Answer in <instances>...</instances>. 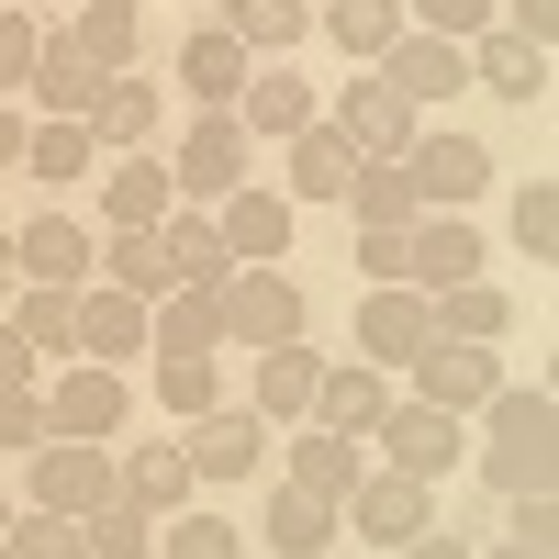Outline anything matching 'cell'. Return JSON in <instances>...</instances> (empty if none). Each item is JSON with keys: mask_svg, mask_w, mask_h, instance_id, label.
<instances>
[{"mask_svg": "<svg viewBox=\"0 0 559 559\" xmlns=\"http://www.w3.org/2000/svg\"><path fill=\"white\" fill-rule=\"evenodd\" d=\"M471 459H481L492 492H548V471H559V403H548V381H515V369H503V392L481 403Z\"/></svg>", "mask_w": 559, "mask_h": 559, "instance_id": "cell-1", "label": "cell"}, {"mask_svg": "<svg viewBox=\"0 0 559 559\" xmlns=\"http://www.w3.org/2000/svg\"><path fill=\"white\" fill-rule=\"evenodd\" d=\"M34 403H45V437H90V448H112L123 414H134V381H123V369H102V358H57V369L34 381Z\"/></svg>", "mask_w": 559, "mask_h": 559, "instance_id": "cell-2", "label": "cell"}, {"mask_svg": "<svg viewBox=\"0 0 559 559\" xmlns=\"http://www.w3.org/2000/svg\"><path fill=\"white\" fill-rule=\"evenodd\" d=\"M369 448H381V471H403V481H448L459 459H471V414H437V403H414V392H392V414L369 426Z\"/></svg>", "mask_w": 559, "mask_h": 559, "instance_id": "cell-3", "label": "cell"}, {"mask_svg": "<svg viewBox=\"0 0 559 559\" xmlns=\"http://www.w3.org/2000/svg\"><path fill=\"white\" fill-rule=\"evenodd\" d=\"M280 448V426L258 403H236L224 392L213 414H191V426H179V459H191V481H213V492H236V481H258V459Z\"/></svg>", "mask_w": 559, "mask_h": 559, "instance_id": "cell-4", "label": "cell"}, {"mask_svg": "<svg viewBox=\"0 0 559 559\" xmlns=\"http://www.w3.org/2000/svg\"><path fill=\"white\" fill-rule=\"evenodd\" d=\"M168 179H179V202H224L236 179H258V134L236 123V112H191L179 123V146H168Z\"/></svg>", "mask_w": 559, "mask_h": 559, "instance_id": "cell-5", "label": "cell"}, {"mask_svg": "<svg viewBox=\"0 0 559 559\" xmlns=\"http://www.w3.org/2000/svg\"><path fill=\"white\" fill-rule=\"evenodd\" d=\"M302 336V280L292 269H224V358L292 347Z\"/></svg>", "mask_w": 559, "mask_h": 559, "instance_id": "cell-6", "label": "cell"}, {"mask_svg": "<svg viewBox=\"0 0 559 559\" xmlns=\"http://www.w3.org/2000/svg\"><path fill=\"white\" fill-rule=\"evenodd\" d=\"M403 179H414V202H426V213H471V202L492 191V146H481V134H437V123H414Z\"/></svg>", "mask_w": 559, "mask_h": 559, "instance_id": "cell-7", "label": "cell"}, {"mask_svg": "<svg viewBox=\"0 0 559 559\" xmlns=\"http://www.w3.org/2000/svg\"><path fill=\"white\" fill-rule=\"evenodd\" d=\"M336 515H347V537H369V548H414V537L437 526V492H426V481H403V471H381V459H369V471L347 481V503H336Z\"/></svg>", "mask_w": 559, "mask_h": 559, "instance_id": "cell-8", "label": "cell"}, {"mask_svg": "<svg viewBox=\"0 0 559 559\" xmlns=\"http://www.w3.org/2000/svg\"><path fill=\"white\" fill-rule=\"evenodd\" d=\"M403 369H414V403H437V414H481L503 392V347H471V336H426Z\"/></svg>", "mask_w": 559, "mask_h": 559, "instance_id": "cell-9", "label": "cell"}, {"mask_svg": "<svg viewBox=\"0 0 559 559\" xmlns=\"http://www.w3.org/2000/svg\"><path fill=\"white\" fill-rule=\"evenodd\" d=\"M102 492H112V448H90V437L23 448V503H45V515H90Z\"/></svg>", "mask_w": 559, "mask_h": 559, "instance_id": "cell-10", "label": "cell"}, {"mask_svg": "<svg viewBox=\"0 0 559 559\" xmlns=\"http://www.w3.org/2000/svg\"><path fill=\"white\" fill-rule=\"evenodd\" d=\"M12 258H23V280H45V292H90V269H102V224L57 202V213L12 224Z\"/></svg>", "mask_w": 559, "mask_h": 559, "instance_id": "cell-11", "label": "cell"}, {"mask_svg": "<svg viewBox=\"0 0 559 559\" xmlns=\"http://www.w3.org/2000/svg\"><path fill=\"white\" fill-rule=\"evenodd\" d=\"M292 213L302 202H280V179H236V191L213 202V236H224L236 269H280V258H292Z\"/></svg>", "mask_w": 559, "mask_h": 559, "instance_id": "cell-12", "label": "cell"}, {"mask_svg": "<svg viewBox=\"0 0 559 559\" xmlns=\"http://www.w3.org/2000/svg\"><path fill=\"white\" fill-rule=\"evenodd\" d=\"M168 202H179V179H168V157L157 146H123V157H102L90 168V224H168Z\"/></svg>", "mask_w": 559, "mask_h": 559, "instance_id": "cell-13", "label": "cell"}, {"mask_svg": "<svg viewBox=\"0 0 559 559\" xmlns=\"http://www.w3.org/2000/svg\"><path fill=\"white\" fill-rule=\"evenodd\" d=\"M381 79L403 90L414 112H437L448 90H471V45H459V34H426V23H403V34L381 45Z\"/></svg>", "mask_w": 559, "mask_h": 559, "instance_id": "cell-14", "label": "cell"}, {"mask_svg": "<svg viewBox=\"0 0 559 559\" xmlns=\"http://www.w3.org/2000/svg\"><path fill=\"white\" fill-rule=\"evenodd\" d=\"M426 336H437V313H426L414 280H369V292H358V336H347V347H358L369 369H403Z\"/></svg>", "mask_w": 559, "mask_h": 559, "instance_id": "cell-15", "label": "cell"}, {"mask_svg": "<svg viewBox=\"0 0 559 559\" xmlns=\"http://www.w3.org/2000/svg\"><path fill=\"white\" fill-rule=\"evenodd\" d=\"M324 123H336L347 146H358V157H403V146H414V123H426V112H414V102H403V90H392L381 68H369V79H347L336 102H324Z\"/></svg>", "mask_w": 559, "mask_h": 559, "instance_id": "cell-16", "label": "cell"}, {"mask_svg": "<svg viewBox=\"0 0 559 559\" xmlns=\"http://www.w3.org/2000/svg\"><path fill=\"white\" fill-rule=\"evenodd\" d=\"M471 90H492V102H548V90H559V68H548V45L537 34H515V23H481L471 34Z\"/></svg>", "mask_w": 559, "mask_h": 559, "instance_id": "cell-17", "label": "cell"}, {"mask_svg": "<svg viewBox=\"0 0 559 559\" xmlns=\"http://www.w3.org/2000/svg\"><path fill=\"white\" fill-rule=\"evenodd\" d=\"M236 123L258 134V146H292L302 123H324V90H313L302 68H280V57H258V68H247V90H236Z\"/></svg>", "mask_w": 559, "mask_h": 559, "instance_id": "cell-18", "label": "cell"}, {"mask_svg": "<svg viewBox=\"0 0 559 559\" xmlns=\"http://www.w3.org/2000/svg\"><path fill=\"white\" fill-rule=\"evenodd\" d=\"M146 358H224V280H179L146 302Z\"/></svg>", "mask_w": 559, "mask_h": 559, "instance_id": "cell-19", "label": "cell"}, {"mask_svg": "<svg viewBox=\"0 0 559 559\" xmlns=\"http://www.w3.org/2000/svg\"><path fill=\"white\" fill-rule=\"evenodd\" d=\"M381 414H392V369H369V358H324V369H313V414H302V426L369 448V426H381Z\"/></svg>", "mask_w": 559, "mask_h": 559, "instance_id": "cell-20", "label": "cell"}, {"mask_svg": "<svg viewBox=\"0 0 559 559\" xmlns=\"http://www.w3.org/2000/svg\"><path fill=\"white\" fill-rule=\"evenodd\" d=\"M79 123H90V146H102V157H123V146H157V123H168V102H157V79H134V68H112V79H102V102H90Z\"/></svg>", "mask_w": 559, "mask_h": 559, "instance_id": "cell-21", "label": "cell"}, {"mask_svg": "<svg viewBox=\"0 0 559 559\" xmlns=\"http://www.w3.org/2000/svg\"><path fill=\"white\" fill-rule=\"evenodd\" d=\"M258 537H269L280 559H324V548L347 537V515H336V503H324V492L280 481V492H258Z\"/></svg>", "mask_w": 559, "mask_h": 559, "instance_id": "cell-22", "label": "cell"}, {"mask_svg": "<svg viewBox=\"0 0 559 559\" xmlns=\"http://www.w3.org/2000/svg\"><path fill=\"white\" fill-rule=\"evenodd\" d=\"M112 492H134L157 526L179 515V503H202V481H191V459H179V437H157V448H112Z\"/></svg>", "mask_w": 559, "mask_h": 559, "instance_id": "cell-23", "label": "cell"}, {"mask_svg": "<svg viewBox=\"0 0 559 559\" xmlns=\"http://www.w3.org/2000/svg\"><path fill=\"white\" fill-rule=\"evenodd\" d=\"M23 102H34V112H68V123H79L90 102H102V68H90L79 45H68V23H45V45H34V79H23Z\"/></svg>", "mask_w": 559, "mask_h": 559, "instance_id": "cell-24", "label": "cell"}, {"mask_svg": "<svg viewBox=\"0 0 559 559\" xmlns=\"http://www.w3.org/2000/svg\"><path fill=\"white\" fill-rule=\"evenodd\" d=\"M414 292H448V280H481V224L471 213H414Z\"/></svg>", "mask_w": 559, "mask_h": 559, "instance_id": "cell-25", "label": "cell"}, {"mask_svg": "<svg viewBox=\"0 0 559 559\" xmlns=\"http://www.w3.org/2000/svg\"><path fill=\"white\" fill-rule=\"evenodd\" d=\"M79 358H102V369L146 358V302L112 292V280H90V292H79Z\"/></svg>", "mask_w": 559, "mask_h": 559, "instance_id": "cell-26", "label": "cell"}, {"mask_svg": "<svg viewBox=\"0 0 559 559\" xmlns=\"http://www.w3.org/2000/svg\"><path fill=\"white\" fill-rule=\"evenodd\" d=\"M347 168H358V146L336 123H302L292 134V157H280V202H336L347 191Z\"/></svg>", "mask_w": 559, "mask_h": 559, "instance_id": "cell-27", "label": "cell"}, {"mask_svg": "<svg viewBox=\"0 0 559 559\" xmlns=\"http://www.w3.org/2000/svg\"><path fill=\"white\" fill-rule=\"evenodd\" d=\"M247 68H258V57H247V45L224 34V23H202L191 45H179V90H191L202 112H236V90H247Z\"/></svg>", "mask_w": 559, "mask_h": 559, "instance_id": "cell-28", "label": "cell"}, {"mask_svg": "<svg viewBox=\"0 0 559 559\" xmlns=\"http://www.w3.org/2000/svg\"><path fill=\"white\" fill-rule=\"evenodd\" d=\"M90 168H102L90 123H68V112H34V134H23V179H45V191H90Z\"/></svg>", "mask_w": 559, "mask_h": 559, "instance_id": "cell-29", "label": "cell"}, {"mask_svg": "<svg viewBox=\"0 0 559 559\" xmlns=\"http://www.w3.org/2000/svg\"><path fill=\"white\" fill-rule=\"evenodd\" d=\"M280 448H292V481L324 492V503H347V481L369 471V448L358 437H324V426H280Z\"/></svg>", "mask_w": 559, "mask_h": 559, "instance_id": "cell-30", "label": "cell"}, {"mask_svg": "<svg viewBox=\"0 0 559 559\" xmlns=\"http://www.w3.org/2000/svg\"><path fill=\"white\" fill-rule=\"evenodd\" d=\"M403 23H414L403 0H313V34H336L347 68H381V45H392Z\"/></svg>", "mask_w": 559, "mask_h": 559, "instance_id": "cell-31", "label": "cell"}, {"mask_svg": "<svg viewBox=\"0 0 559 559\" xmlns=\"http://www.w3.org/2000/svg\"><path fill=\"white\" fill-rule=\"evenodd\" d=\"M90 280H112V292H134V302L179 292V280H168V247H157V224H112V236H102V269H90Z\"/></svg>", "mask_w": 559, "mask_h": 559, "instance_id": "cell-32", "label": "cell"}, {"mask_svg": "<svg viewBox=\"0 0 559 559\" xmlns=\"http://www.w3.org/2000/svg\"><path fill=\"white\" fill-rule=\"evenodd\" d=\"M437 336H471V347H503V324H515V302H503V280H448V292H426Z\"/></svg>", "mask_w": 559, "mask_h": 559, "instance_id": "cell-33", "label": "cell"}, {"mask_svg": "<svg viewBox=\"0 0 559 559\" xmlns=\"http://www.w3.org/2000/svg\"><path fill=\"white\" fill-rule=\"evenodd\" d=\"M68 45H79V57L112 79V68H134V45H146V12H134V0H79Z\"/></svg>", "mask_w": 559, "mask_h": 559, "instance_id": "cell-34", "label": "cell"}, {"mask_svg": "<svg viewBox=\"0 0 559 559\" xmlns=\"http://www.w3.org/2000/svg\"><path fill=\"white\" fill-rule=\"evenodd\" d=\"M313 347L292 336V347H258V414H269V426H302V414H313Z\"/></svg>", "mask_w": 559, "mask_h": 559, "instance_id": "cell-35", "label": "cell"}, {"mask_svg": "<svg viewBox=\"0 0 559 559\" xmlns=\"http://www.w3.org/2000/svg\"><path fill=\"white\" fill-rule=\"evenodd\" d=\"M224 34H236L247 57H292L313 34V0H224Z\"/></svg>", "mask_w": 559, "mask_h": 559, "instance_id": "cell-36", "label": "cell"}, {"mask_svg": "<svg viewBox=\"0 0 559 559\" xmlns=\"http://www.w3.org/2000/svg\"><path fill=\"white\" fill-rule=\"evenodd\" d=\"M79 537H90V559H157V515H146L134 492H102V503L79 515Z\"/></svg>", "mask_w": 559, "mask_h": 559, "instance_id": "cell-37", "label": "cell"}, {"mask_svg": "<svg viewBox=\"0 0 559 559\" xmlns=\"http://www.w3.org/2000/svg\"><path fill=\"white\" fill-rule=\"evenodd\" d=\"M336 202H347L358 224H414V213H426V202H414V179H403V157H358Z\"/></svg>", "mask_w": 559, "mask_h": 559, "instance_id": "cell-38", "label": "cell"}, {"mask_svg": "<svg viewBox=\"0 0 559 559\" xmlns=\"http://www.w3.org/2000/svg\"><path fill=\"white\" fill-rule=\"evenodd\" d=\"M157 247H168V280H224V269H236V258H224V236H213V213H202V202H168Z\"/></svg>", "mask_w": 559, "mask_h": 559, "instance_id": "cell-39", "label": "cell"}, {"mask_svg": "<svg viewBox=\"0 0 559 559\" xmlns=\"http://www.w3.org/2000/svg\"><path fill=\"white\" fill-rule=\"evenodd\" d=\"M12 324L34 358H79V292H45V280H23L12 292Z\"/></svg>", "mask_w": 559, "mask_h": 559, "instance_id": "cell-40", "label": "cell"}, {"mask_svg": "<svg viewBox=\"0 0 559 559\" xmlns=\"http://www.w3.org/2000/svg\"><path fill=\"white\" fill-rule=\"evenodd\" d=\"M157 559H247V526L236 515H202V503H179L157 526Z\"/></svg>", "mask_w": 559, "mask_h": 559, "instance_id": "cell-41", "label": "cell"}, {"mask_svg": "<svg viewBox=\"0 0 559 559\" xmlns=\"http://www.w3.org/2000/svg\"><path fill=\"white\" fill-rule=\"evenodd\" d=\"M0 559H90V537H79V515L12 503V526H0Z\"/></svg>", "mask_w": 559, "mask_h": 559, "instance_id": "cell-42", "label": "cell"}, {"mask_svg": "<svg viewBox=\"0 0 559 559\" xmlns=\"http://www.w3.org/2000/svg\"><path fill=\"white\" fill-rule=\"evenodd\" d=\"M213 403H224V358H157V414L168 426H191Z\"/></svg>", "mask_w": 559, "mask_h": 559, "instance_id": "cell-43", "label": "cell"}, {"mask_svg": "<svg viewBox=\"0 0 559 559\" xmlns=\"http://www.w3.org/2000/svg\"><path fill=\"white\" fill-rule=\"evenodd\" d=\"M515 258L526 269L559 258V191H548V179H515Z\"/></svg>", "mask_w": 559, "mask_h": 559, "instance_id": "cell-44", "label": "cell"}, {"mask_svg": "<svg viewBox=\"0 0 559 559\" xmlns=\"http://www.w3.org/2000/svg\"><path fill=\"white\" fill-rule=\"evenodd\" d=\"M34 45H45V23L23 12V0H0V102H23V79H34Z\"/></svg>", "mask_w": 559, "mask_h": 559, "instance_id": "cell-45", "label": "cell"}, {"mask_svg": "<svg viewBox=\"0 0 559 559\" xmlns=\"http://www.w3.org/2000/svg\"><path fill=\"white\" fill-rule=\"evenodd\" d=\"M403 12L426 23V34H459V45H471L481 23H503V0H403Z\"/></svg>", "mask_w": 559, "mask_h": 559, "instance_id": "cell-46", "label": "cell"}, {"mask_svg": "<svg viewBox=\"0 0 559 559\" xmlns=\"http://www.w3.org/2000/svg\"><path fill=\"white\" fill-rule=\"evenodd\" d=\"M403 236H414V224H358V269L369 280H414V247Z\"/></svg>", "mask_w": 559, "mask_h": 559, "instance_id": "cell-47", "label": "cell"}, {"mask_svg": "<svg viewBox=\"0 0 559 559\" xmlns=\"http://www.w3.org/2000/svg\"><path fill=\"white\" fill-rule=\"evenodd\" d=\"M23 448H45V403L34 392H0V459H23Z\"/></svg>", "mask_w": 559, "mask_h": 559, "instance_id": "cell-48", "label": "cell"}, {"mask_svg": "<svg viewBox=\"0 0 559 559\" xmlns=\"http://www.w3.org/2000/svg\"><path fill=\"white\" fill-rule=\"evenodd\" d=\"M45 369H57V358H34V347H23V324H12V313H0V392H34V381H45Z\"/></svg>", "mask_w": 559, "mask_h": 559, "instance_id": "cell-49", "label": "cell"}, {"mask_svg": "<svg viewBox=\"0 0 559 559\" xmlns=\"http://www.w3.org/2000/svg\"><path fill=\"white\" fill-rule=\"evenodd\" d=\"M503 503H515V526H503V537H548V548H559V503H548V492H503Z\"/></svg>", "mask_w": 559, "mask_h": 559, "instance_id": "cell-50", "label": "cell"}, {"mask_svg": "<svg viewBox=\"0 0 559 559\" xmlns=\"http://www.w3.org/2000/svg\"><path fill=\"white\" fill-rule=\"evenodd\" d=\"M23 134H34V112L0 102V179H23Z\"/></svg>", "mask_w": 559, "mask_h": 559, "instance_id": "cell-51", "label": "cell"}, {"mask_svg": "<svg viewBox=\"0 0 559 559\" xmlns=\"http://www.w3.org/2000/svg\"><path fill=\"white\" fill-rule=\"evenodd\" d=\"M503 23H515V34H537V45H548V34H559V0H503Z\"/></svg>", "mask_w": 559, "mask_h": 559, "instance_id": "cell-52", "label": "cell"}, {"mask_svg": "<svg viewBox=\"0 0 559 559\" xmlns=\"http://www.w3.org/2000/svg\"><path fill=\"white\" fill-rule=\"evenodd\" d=\"M392 559H471V537H448V526H426L414 548H392Z\"/></svg>", "mask_w": 559, "mask_h": 559, "instance_id": "cell-53", "label": "cell"}, {"mask_svg": "<svg viewBox=\"0 0 559 559\" xmlns=\"http://www.w3.org/2000/svg\"><path fill=\"white\" fill-rule=\"evenodd\" d=\"M471 559H559L548 537H492V548H471Z\"/></svg>", "mask_w": 559, "mask_h": 559, "instance_id": "cell-54", "label": "cell"}, {"mask_svg": "<svg viewBox=\"0 0 559 559\" xmlns=\"http://www.w3.org/2000/svg\"><path fill=\"white\" fill-rule=\"evenodd\" d=\"M12 292H23V258H12V224H0V313H12Z\"/></svg>", "mask_w": 559, "mask_h": 559, "instance_id": "cell-55", "label": "cell"}, {"mask_svg": "<svg viewBox=\"0 0 559 559\" xmlns=\"http://www.w3.org/2000/svg\"><path fill=\"white\" fill-rule=\"evenodd\" d=\"M0 526H12V492H0Z\"/></svg>", "mask_w": 559, "mask_h": 559, "instance_id": "cell-56", "label": "cell"}, {"mask_svg": "<svg viewBox=\"0 0 559 559\" xmlns=\"http://www.w3.org/2000/svg\"><path fill=\"white\" fill-rule=\"evenodd\" d=\"M23 12H45V0H23Z\"/></svg>", "mask_w": 559, "mask_h": 559, "instance_id": "cell-57", "label": "cell"}]
</instances>
